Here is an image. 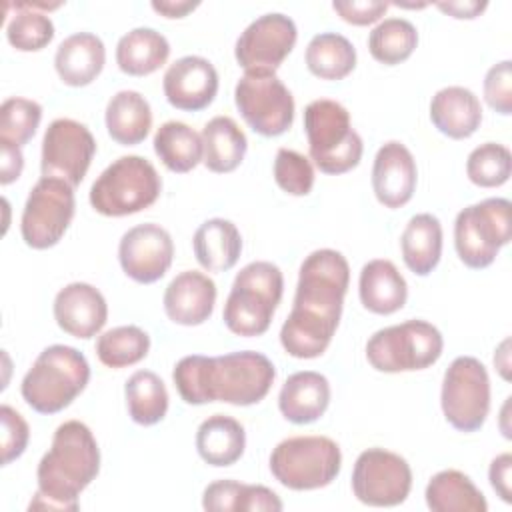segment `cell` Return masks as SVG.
Listing matches in <instances>:
<instances>
[{"label": "cell", "mask_w": 512, "mask_h": 512, "mask_svg": "<svg viewBox=\"0 0 512 512\" xmlns=\"http://www.w3.org/2000/svg\"><path fill=\"white\" fill-rule=\"evenodd\" d=\"M350 266L342 252L320 248L300 264L294 304L280 328L286 354L310 360L326 352L340 324Z\"/></svg>", "instance_id": "cell-1"}, {"label": "cell", "mask_w": 512, "mask_h": 512, "mask_svg": "<svg viewBox=\"0 0 512 512\" xmlns=\"http://www.w3.org/2000/svg\"><path fill=\"white\" fill-rule=\"evenodd\" d=\"M276 378L272 360L256 350H240L222 356L190 354L172 370L174 386L186 404L202 406L226 402L252 406L266 398Z\"/></svg>", "instance_id": "cell-2"}, {"label": "cell", "mask_w": 512, "mask_h": 512, "mask_svg": "<svg viewBox=\"0 0 512 512\" xmlns=\"http://www.w3.org/2000/svg\"><path fill=\"white\" fill-rule=\"evenodd\" d=\"M100 472V448L92 430L80 420H66L52 436L48 452L38 462V490L30 510L80 508L78 496Z\"/></svg>", "instance_id": "cell-3"}, {"label": "cell", "mask_w": 512, "mask_h": 512, "mask_svg": "<svg viewBox=\"0 0 512 512\" xmlns=\"http://www.w3.org/2000/svg\"><path fill=\"white\" fill-rule=\"evenodd\" d=\"M90 380V364L82 352L66 344L44 348L24 374L20 392L38 414H56L68 408Z\"/></svg>", "instance_id": "cell-4"}, {"label": "cell", "mask_w": 512, "mask_h": 512, "mask_svg": "<svg viewBox=\"0 0 512 512\" xmlns=\"http://www.w3.org/2000/svg\"><path fill=\"white\" fill-rule=\"evenodd\" d=\"M282 270L268 262L256 260L246 264L234 278L224 304V324L232 334L252 338L262 336L282 300Z\"/></svg>", "instance_id": "cell-5"}, {"label": "cell", "mask_w": 512, "mask_h": 512, "mask_svg": "<svg viewBox=\"0 0 512 512\" xmlns=\"http://www.w3.org/2000/svg\"><path fill=\"white\" fill-rule=\"evenodd\" d=\"M310 158L324 174H344L362 160L364 144L350 124V112L336 100L318 98L304 108Z\"/></svg>", "instance_id": "cell-6"}, {"label": "cell", "mask_w": 512, "mask_h": 512, "mask_svg": "<svg viewBox=\"0 0 512 512\" xmlns=\"http://www.w3.org/2000/svg\"><path fill=\"white\" fill-rule=\"evenodd\" d=\"M162 192V178L150 160L130 154L114 160L92 184L90 206L102 216H128L150 208Z\"/></svg>", "instance_id": "cell-7"}, {"label": "cell", "mask_w": 512, "mask_h": 512, "mask_svg": "<svg viewBox=\"0 0 512 512\" xmlns=\"http://www.w3.org/2000/svg\"><path fill=\"white\" fill-rule=\"evenodd\" d=\"M442 350L444 338L434 324L406 320L376 330L366 342V360L378 372H414L436 364Z\"/></svg>", "instance_id": "cell-8"}, {"label": "cell", "mask_w": 512, "mask_h": 512, "mask_svg": "<svg viewBox=\"0 0 512 512\" xmlns=\"http://www.w3.org/2000/svg\"><path fill=\"white\" fill-rule=\"evenodd\" d=\"M342 468L340 446L328 436H292L270 454L272 476L290 490L328 486Z\"/></svg>", "instance_id": "cell-9"}, {"label": "cell", "mask_w": 512, "mask_h": 512, "mask_svg": "<svg viewBox=\"0 0 512 512\" xmlns=\"http://www.w3.org/2000/svg\"><path fill=\"white\" fill-rule=\"evenodd\" d=\"M508 242L510 202L506 198H486L458 212L454 222V246L458 258L468 268H488Z\"/></svg>", "instance_id": "cell-10"}, {"label": "cell", "mask_w": 512, "mask_h": 512, "mask_svg": "<svg viewBox=\"0 0 512 512\" xmlns=\"http://www.w3.org/2000/svg\"><path fill=\"white\" fill-rule=\"evenodd\" d=\"M440 406L446 422L458 432H476L490 412V378L474 356H458L444 372Z\"/></svg>", "instance_id": "cell-11"}, {"label": "cell", "mask_w": 512, "mask_h": 512, "mask_svg": "<svg viewBox=\"0 0 512 512\" xmlns=\"http://www.w3.org/2000/svg\"><path fill=\"white\" fill-rule=\"evenodd\" d=\"M74 210V186L62 178L42 176L32 186L22 210V240L34 250L56 246L66 234L74 218Z\"/></svg>", "instance_id": "cell-12"}, {"label": "cell", "mask_w": 512, "mask_h": 512, "mask_svg": "<svg viewBox=\"0 0 512 512\" xmlns=\"http://www.w3.org/2000/svg\"><path fill=\"white\" fill-rule=\"evenodd\" d=\"M234 104L260 136L284 134L294 122V98L276 72H244L234 88Z\"/></svg>", "instance_id": "cell-13"}, {"label": "cell", "mask_w": 512, "mask_h": 512, "mask_svg": "<svg viewBox=\"0 0 512 512\" xmlns=\"http://www.w3.org/2000/svg\"><path fill=\"white\" fill-rule=\"evenodd\" d=\"M412 488V470L406 458L386 448H368L358 454L352 470V492L366 506L390 508L402 504Z\"/></svg>", "instance_id": "cell-14"}, {"label": "cell", "mask_w": 512, "mask_h": 512, "mask_svg": "<svg viewBox=\"0 0 512 512\" xmlns=\"http://www.w3.org/2000/svg\"><path fill=\"white\" fill-rule=\"evenodd\" d=\"M96 152L92 132L72 118H56L42 138V176L62 178L74 188L84 180Z\"/></svg>", "instance_id": "cell-15"}, {"label": "cell", "mask_w": 512, "mask_h": 512, "mask_svg": "<svg viewBox=\"0 0 512 512\" xmlns=\"http://www.w3.org/2000/svg\"><path fill=\"white\" fill-rule=\"evenodd\" d=\"M298 38L290 16L270 12L250 22L238 36L234 56L244 72H276Z\"/></svg>", "instance_id": "cell-16"}, {"label": "cell", "mask_w": 512, "mask_h": 512, "mask_svg": "<svg viewBox=\"0 0 512 512\" xmlns=\"http://www.w3.org/2000/svg\"><path fill=\"white\" fill-rule=\"evenodd\" d=\"M174 258V242L166 228L154 222L132 226L122 234L118 244V260L128 278L138 284L160 280Z\"/></svg>", "instance_id": "cell-17"}, {"label": "cell", "mask_w": 512, "mask_h": 512, "mask_svg": "<svg viewBox=\"0 0 512 512\" xmlns=\"http://www.w3.org/2000/svg\"><path fill=\"white\" fill-rule=\"evenodd\" d=\"M162 90L170 106L184 112H198L214 102L218 72L202 56H182L164 72Z\"/></svg>", "instance_id": "cell-18"}, {"label": "cell", "mask_w": 512, "mask_h": 512, "mask_svg": "<svg viewBox=\"0 0 512 512\" xmlns=\"http://www.w3.org/2000/svg\"><path fill=\"white\" fill-rule=\"evenodd\" d=\"M418 168L412 152L398 140L384 142L372 164V190L376 200L390 208H402L414 196Z\"/></svg>", "instance_id": "cell-19"}, {"label": "cell", "mask_w": 512, "mask_h": 512, "mask_svg": "<svg viewBox=\"0 0 512 512\" xmlns=\"http://www.w3.org/2000/svg\"><path fill=\"white\" fill-rule=\"evenodd\" d=\"M52 310L60 330L82 340L96 336L108 320L106 298L88 282H72L58 290Z\"/></svg>", "instance_id": "cell-20"}, {"label": "cell", "mask_w": 512, "mask_h": 512, "mask_svg": "<svg viewBox=\"0 0 512 512\" xmlns=\"http://www.w3.org/2000/svg\"><path fill=\"white\" fill-rule=\"evenodd\" d=\"M162 304L174 324L200 326L214 312L216 284L204 272L184 270L166 286Z\"/></svg>", "instance_id": "cell-21"}, {"label": "cell", "mask_w": 512, "mask_h": 512, "mask_svg": "<svg viewBox=\"0 0 512 512\" xmlns=\"http://www.w3.org/2000/svg\"><path fill=\"white\" fill-rule=\"evenodd\" d=\"M330 404V382L314 370H300L286 378L278 394L280 414L292 424H312Z\"/></svg>", "instance_id": "cell-22"}, {"label": "cell", "mask_w": 512, "mask_h": 512, "mask_svg": "<svg viewBox=\"0 0 512 512\" xmlns=\"http://www.w3.org/2000/svg\"><path fill=\"white\" fill-rule=\"evenodd\" d=\"M106 62L104 42L92 32H76L64 38L54 54V68L66 86L92 84Z\"/></svg>", "instance_id": "cell-23"}, {"label": "cell", "mask_w": 512, "mask_h": 512, "mask_svg": "<svg viewBox=\"0 0 512 512\" xmlns=\"http://www.w3.org/2000/svg\"><path fill=\"white\" fill-rule=\"evenodd\" d=\"M430 120L444 136L464 140L480 128L482 106L472 90L464 86H446L430 100Z\"/></svg>", "instance_id": "cell-24"}, {"label": "cell", "mask_w": 512, "mask_h": 512, "mask_svg": "<svg viewBox=\"0 0 512 512\" xmlns=\"http://www.w3.org/2000/svg\"><path fill=\"white\" fill-rule=\"evenodd\" d=\"M358 294L368 312L388 316L406 304L408 284L390 260L374 258L360 270Z\"/></svg>", "instance_id": "cell-25"}, {"label": "cell", "mask_w": 512, "mask_h": 512, "mask_svg": "<svg viewBox=\"0 0 512 512\" xmlns=\"http://www.w3.org/2000/svg\"><path fill=\"white\" fill-rule=\"evenodd\" d=\"M192 248L204 270L226 272L242 254V236L234 222L226 218H210L196 228Z\"/></svg>", "instance_id": "cell-26"}, {"label": "cell", "mask_w": 512, "mask_h": 512, "mask_svg": "<svg viewBox=\"0 0 512 512\" xmlns=\"http://www.w3.org/2000/svg\"><path fill=\"white\" fill-rule=\"evenodd\" d=\"M246 448L244 426L226 414H212L196 430L198 456L216 468L236 464Z\"/></svg>", "instance_id": "cell-27"}, {"label": "cell", "mask_w": 512, "mask_h": 512, "mask_svg": "<svg viewBox=\"0 0 512 512\" xmlns=\"http://www.w3.org/2000/svg\"><path fill=\"white\" fill-rule=\"evenodd\" d=\"M104 122L114 142L122 146H136L152 128V110L140 92L120 90L108 100Z\"/></svg>", "instance_id": "cell-28"}, {"label": "cell", "mask_w": 512, "mask_h": 512, "mask_svg": "<svg viewBox=\"0 0 512 512\" xmlns=\"http://www.w3.org/2000/svg\"><path fill=\"white\" fill-rule=\"evenodd\" d=\"M402 260L416 276H428L442 256V224L434 214L422 212L408 220L400 236Z\"/></svg>", "instance_id": "cell-29"}, {"label": "cell", "mask_w": 512, "mask_h": 512, "mask_svg": "<svg viewBox=\"0 0 512 512\" xmlns=\"http://www.w3.org/2000/svg\"><path fill=\"white\" fill-rule=\"evenodd\" d=\"M204 166L210 172L226 174L236 170L248 150V140L242 128L230 116H214L202 128Z\"/></svg>", "instance_id": "cell-30"}, {"label": "cell", "mask_w": 512, "mask_h": 512, "mask_svg": "<svg viewBox=\"0 0 512 512\" xmlns=\"http://www.w3.org/2000/svg\"><path fill=\"white\" fill-rule=\"evenodd\" d=\"M426 506L432 512H486L488 502L478 486L460 470L436 472L426 484Z\"/></svg>", "instance_id": "cell-31"}, {"label": "cell", "mask_w": 512, "mask_h": 512, "mask_svg": "<svg viewBox=\"0 0 512 512\" xmlns=\"http://www.w3.org/2000/svg\"><path fill=\"white\" fill-rule=\"evenodd\" d=\"M170 56V44L154 28H134L116 44V64L128 76H148L162 68Z\"/></svg>", "instance_id": "cell-32"}, {"label": "cell", "mask_w": 512, "mask_h": 512, "mask_svg": "<svg viewBox=\"0 0 512 512\" xmlns=\"http://www.w3.org/2000/svg\"><path fill=\"white\" fill-rule=\"evenodd\" d=\"M154 152L176 174L194 170L204 158L202 136L184 122L168 120L154 134Z\"/></svg>", "instance_id": "cell-33"}, {"label": "cell", "mask_w": 512, "mask_h": 512, "mask_svg": "<svg viewBox=\"0 0 512 512\" xmlns=\"http://www.w3.org/2000/svg\"><path fill=\"white\" fill-rule=\"evenodd\" d=\"M306 66L320 80H342L356 68L354 44L336 32H320L306 46Z\"/></svg>", "instance_id": "cell-34"}, {"label": "cell", "mask_w": 512, "mask_h": 512, "mask_svg": "<svg viewBox=\"0 0 512 512\" xmlns=\"http://www.w3.org/2000/svg\"><path fill=\"white\" fill-rule=\"evenodd\" d=\"M124 396L128 416L140 426H154L168 412V390L152 370H136L124 384Z\"/></svg>", "instance_id": "cell-35"}, {"label": "cell", "mask_w": 512, "mask_h": 512, "mask_svg": "<svg viewBox=\"0 0 512 512\" xmlns=\"http://www.w3.org/2000/svg\"><path fill=\"white\" fill-rule=\"evenodd\" d=\"M60 4H16V12L6 24V38L10 46L20 52H38L46 48L54 38V24L48 14L40 10L58 8Z\"/></svg>", "instance_id": "cell-36"}, {"label": "cell", "mask_w": 512, "mask_h": 512, "mask_svg": "<svg viewBox=\"0 0 512 512\" xmlns=\"http://www.w3.org/2000/svg\"><path fill=\"white\" fill-rule=\"evenodd\" d=\"M418 46V30L406 18H384L368 34V50L374 60L396 66L412 56Z\"/></svg>", "instance_id": "cell-37"}, {"label": "cell", "mask_w": 512, "mask_h": 512, "mask_svg": "<svg viewBox=\"0 0 512 512\" xmlns=\"http://www.w3.org/2000/svg\"><path fill=\"white\" fill-rule=\"evenodd\" d=\"M150 336L140 326H116L96 340V356L108 368H126L148 356Z\"/></svg>", "instance_id": "cell-38"}, {"label": "cell", "mask_w": 512, "mask_h": 512, "mask_svg": "<svg viewBox=\"0 0 512 512\" xmlns=\"http://www.w3.org/2000/svg\"><path fill=\"white\" fill-rule=\"evenodd\" d=\"M512 156L504 144L484 142L476 146L466 160V176L480 188H496L508 182Z\"/></svg>", "instance_id": "cell-39"}, {"label": "cell", "mask_w": 512, "mask_h": 512, "mask_svg": "<svg viewBox=\"0 0 512 512\" xmlns=\"http://www.w3.org/2000/svg\"><path fill=\"white\" fill-rule=\"evenodd\" d=\"M42 120V106L34 100L12 96L0 106V140L24 146L32 140Z\"/></svg>", "instance_id": "cell-40"}, {"label": "cell", "mask_w": 512, "mask_h": 512, "mask_svg": "<svg viewBox=\"0 0 512 512\" xmlns=\"http://www.w3.org/2000/svg\"><path fill=\"white\" fill-rule=\"evenodd\" d=\"M274 180L290 196H306L314 186L312 162L290 148H280L274 158Z\"/></svg>", "instance_id": "cell-41"}, {"label": "cell", "mask_w": 512, "mask_h": 512, "mask_svg": "<svg viewBox=\"0 0 512 512\" xmlns=\"http://www.w3.org/2000/svg\"><path fill=\"white\" fill-rule=\"evenodd\" d=\"M0 422H2V466H8L16 458H20L30 440L28 422L22 418L18 410L8 404L0 406Z\"/></svg>", "instance_id": "cell-42"}, {"label": "cell", "mask_w": 512, "mask_h": 512, "mask_svg": "<svg viewBox=\"0 0 512 512\" xmlns=\"http://www.w3.org/2000/svg\"><path fill=\"white\" fill-rule=\"evenodd\" d=\"M484 100L502 116L512 114V62L502 60L484 76Z\"/></svg>", "instance_id": "cell-43"}, {"label": "cell", "mask_w": 512, "mask_h": 512, "mask_svg": "<svg viewBox=\"0 0 512 512\" xmlns=\"http://www.w3.org/2000/svg\"><path fill=\"white\" fill-rule=\"evenodd\" d=\"M388 2H380V0H336L332 2V10L348 24L354 26H368L374 24L376 20H380L386 10H388Z\"/></svg>", "instance_id": "cell-44"}, {"label": "cell", "mask_w": 512, "mask_h": 512, "mask_svg": "<svg viewBox=\"0 0 512 512\" xmlns=\"http://www.w3.org/2000/svg\"><path fill=\"white\" fill-rule=\"evenodd\" d=\"M242 482L216 480L204 488L202 508L210 512H236Z\"/></svg>", "instance_id": "cell-45"}, {"label": "cell", "mask_w": 512, "mask_h": 512, "mask_svg": "<svg viewBox=\"0 0 512 512\" xmlns=\"http://www.w3.org/2000/svg\"><path fill=\"white\" fill-rule=\"evenodd\" d=\"M280 496L262 484H242L236 512H280Z\"/></svg>", "instance_id": "cell-46"}, {"label": "cell", "mask_w": 512, "mask_h": 512, "mask_svg": "<svg viewBox=\"0 0 512 512\" xmlns=\"http://www.w3.org/2000/svg\"><path fill=\"white\" fill-rule=\"evenodd\" d=\"M488 478H490V486L500 496V500L510 504L512 502V454L510 452H504L490 462Z\"/></svg>", "instance_id": "cell-47"}, {"label": "cell", "mask_w": 512, "mask_h": 512, "mask_svg": "<svg viewBox=\"0 0 512 512\" xmlns=\"http://www.w3.org/2000/svg\"><path fill=\"white\" fill-rule=\"evenodd\" d=\"M24 168V156L20 146L0 140V184L8 186L20 178Z\"/></svg>", "instance_id": "cell-48"}, {"label": "cell", "mask_w": 512, "mask_h": 512, "mask_svg": "<svg viewBox=\"0 0 512 512\" xmlns=\"http://www.w3.org/2000/svg\"><path fill=\"white\" fill-rule=\"evenodd\" d=\"M436 8L442 10L444 14L452 16V18H456V20H474L488 8V2L454 0V2H438Z\"/></svg>", "instance_id": "cell-49"}, {"label": "cell", "mask_w": 512, "mask_h": 512, "mask_svg": "<svg viewBox=\"0 0 512 512\" xmlns=\"http://www.w3.org/2000/svg\"><path fill=\"white\" fill-rule=\"evenodd\" d=\"M194 8H198V2H190V0H154L152 2V10L162 14L164 18H184L188 12H192Z\"/></svg>", "instance_id": "cell-50"}, {"label": "cell", "mask_w": 512, "mask_h": 512, "mask_svg": "<svg viewBox=\"0 0 512 512\" xmlns=\"http://www.w3.org/2000/svg\"><path fill=\"white\" fill-rule=\"evenodd\" d=\"M508 346H510V340L506 338V340L500 344V348L496 350V354H494V366L498 368V372L502 374L504 380L510 378V372H508V368H510V362H508V358H510Z\"/></svg>", "instance_id": "cell-51"}, {"label": "cell", "mask_w": 512, "mask_h": 512, "mask_svg": "<svg viewBox=\"0 0 512 512\" xmlns=\"http://www.w3.org/2000/svg\"><path fill=\"white\" fill-rule=\"evenodd\" d=\"M394 6H402V8H426L428 4H400V2H394Z\"/></svg>", "instance_id": "cell-52"}]
</instances>
